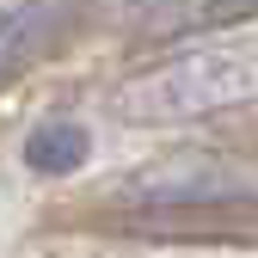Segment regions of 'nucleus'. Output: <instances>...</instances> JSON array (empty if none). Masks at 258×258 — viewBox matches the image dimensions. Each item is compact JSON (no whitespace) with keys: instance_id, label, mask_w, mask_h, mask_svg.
<instances>
[{"instance_id":"3","label":"nucleus","mask_w":258,"mask_h":258,"mask_svg":"<svg viewBox=\"0 0 258 258\" xmlns=\"http://www.w3.org/2000/svg\"><path fill=\"white\" fill-rule=\"evenodd\" d=\"M74 0H0V86L19 80L31 61H43V49L68 31Z\"/></svg>"},{"instance_id":"1","label":"nucleus","mask_w":258,"mask_h":258,"mask_svg":"<svg viewBox=\"0 0 258 258\" xmlns=\"http://www.w3.org/2000/svg\"><path fill=\"white\" fill-rule=\"evenodd\" d=\"M252 99H258V43L190 37L184 49L123 74L105 92V111L123 129H172V123H203V117H221V111H240Z\"/></svg>"},{"instance_id":"4","label":"nucleus","mask_w":258,"mask_h":258,"mask_svg":"<svg viewBox=\"0 0 258 258\" xmlns=\"http://www.w3.org/2000/svg\"><path fill=\"white\" fill-rule=\"evenodd\" d=\"M258 19V0H160V7L136 25L142 43H190L209 31H234Z\"/></svg>"},{"instance_id":"2","label":"nucleus","mask_w":258,"mask_h":258,"mask_svg":"<svg viewBox=\"0 0 258 258\" xmlns=\"http://www.w3.org/2000/svg\"><path fill=\"white\" fill-rule=\"evenodd\" d=\"M111 203L136 215H240L258 203V160L234 148H172L129 166L111 184Z\"/></svg>"},{"instance_id":"5","label":"nucleus","mask_w":258,"mask_h":258,"mask_svg":"<svg viewBox=\"0 0 258 258\" xmlns=\"http://www.w3.org/2000/svg\"><path fill=\"white\" fill-rule=\"evenodd\" d=\"M86 154H92V136H86L80 123H68V117H49V123H37L25 136V166L37 172V178H68V172H80Z\"/></svg>"}]
</instances>
